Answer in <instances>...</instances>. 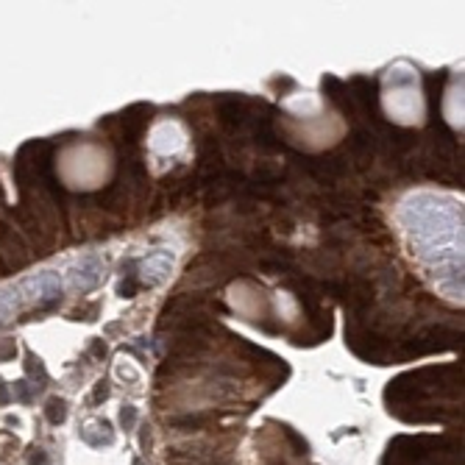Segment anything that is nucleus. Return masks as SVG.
Segmentation results:
<instances>
[{
    "label": "nucleus",
    "instance_id": "1",
    "mask_svg": "<svg viewBox=\"0 0 465 465\" xmlns=\"http://www.w3.org/2000/svg\"><path fill=\"white\" fill-rule=\"evenodd\" d=\"M396 217L435 287L463 301V206L443 193H412L398 204Z\"/></svg>",
    "mask_w": 465,
    "mask_h": 465
},
{
    "label": "nucleus",
    "instance_id": "2",
    "mask_svg": "<svg viewBox=\"0 0 465 465\" xmlns=\"http://www.w3.org/2000/svg\"><path fill=\"white\" fill-rule=\"evenodd\" d=\"M58 175L73 190H97L112 175V156L103 145L76 142L61 151Z\"/></svg>",
    "mask_w": 465,
    "mask_h": 465
},
{
    "label": "nucleus",
    "instance_id": "3",
    "mask_svg": "<svg viewBox=\"0 0 465 465\" xmlns=\"http://www.w3.org/2000/svg\"><path fill=\"white\" fill-rule=\"evenodd\" d=\"M382 106L393 123L415 126L424 120V92L418 84V73L407 64H396L385 76V92Z\"/></svg>",
    "mask_w": 465,
    "mask_h": 465
},
{
    "label": "nucleus",
    "instance_id": "4",
    "mask_svg": "<svg viewBox=\"0 0 465 465\" xmlns=\"http://www.w3.org/2000/svg\"><path fill=\"white\" fill-rule=\"evenodd\" d=\"M148 148L162 159H173L187 148V131L175 120H159L148 136Z\"/></svg>",
    "mask_w": 465,
    "mask_h": 465
},
{
    "label": "nucleus",
    "instance_id": "5",
    "mask_svg": "<svg viewBox=\"0 0 465 465\" xmlns=\"http://www.w3.org/2000/svg\"><path fill=\"white\" fill-rule=\"evenodd\" d=\"M17 295L19 304H48V301H56L61 295V279L58 273H37L31 279L19 281L17 284Z\"/></svg>",
    "mask_w": 465,
    "mask_h": 465
},
{
    "label": "nucleus",
    "instance_id": "6",
    "mask_svg": "<svg viewBox=\"0 0 465 465\" xmlns=\"http://www.w3.org/2000/svg\"><path fill=\"white\" fill-rule=\"evenodd\" d=\"M97 281H100V265H97V259L87 256V259L78 262L76 271H73V287L76 290H89V287H95Z\"/></svg>",
    "mask_w": 465,
    "mask_h": 465
},
{
    "label": "nucleus",
    "instance_id": "7",
    "mask_svg": "<svg viewBox=\"0 0 465 465\" xmlns=\"http://www.w3.org/2000/svg\"><path fill=\"white\" fill-rule=\"evenodd\" d=\"M170 265H173V259H167L165 253H151V256L145 259V265H142L145 281H148V284H159V281L167 276Z\"/></svg>",
    "mask_w": 465,
    "mask_h": 465
},
{
    "label": "nucleus",
    "instance_id": "8",
    "mask_svg": "<svg viewBox=\"0 0 465 465\" xmlns=\"http://www.w3.org/2000/svg\"><path fill=\"white\" fill-rule=\"evenodd\" d=\"M17 310H19L17 287H3V290H0V323L11 320Z\"/></svg>",
    "mask_w": 465,
    "mask_h": 465
},
{
    "label": "nucleus",
    "instance_id": "9",
    "mask_svg": "<svg viewBox=\"0 0 465 465\" xmlns=\"http://www.w3.org/2000/svg\"><path fill=\"white\" fill-rule=\"evenodd\" d=\"M64 415H67V409H64V401H50L48 404V418H50V424H58V421H64Z\"/></svg>",
    "mask_w": 465,
    "mask_h": 465
}]
</instances>
